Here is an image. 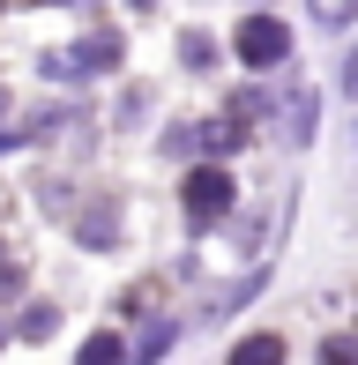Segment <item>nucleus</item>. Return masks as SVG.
<instances>
[{
    "label": "nucleus",
    "mask_w": 358,
    "mask_h": 365,
    "mask_svg": "<svg viewBox=\"0 0 358 365\" xmlns=\"http://www.w3.org/2000/svg\"><path fill=\"white\" fill-rule=\"evenodd\" d=\"M232 365H284V336H247L232 351Z\"/></svg>",
    "instance_id": "nucleus-3"
},
{
    "label": "nucleus",
    "mask_w": 358,
    "mask_h": 365,
    "mask_svg": "<svg viewBox=\"0 0 358 365\" xmlns=\"http://www.w3.org/2000/svg\"><path fill=\"white\" fill-rule=\"evenodd\" d=\"M321 365H358V343H329V351H321Z\"/></svg>",
    "instance_id": "nucleus-6"
},
{
    "label": "nucleus",
    "mask_w": 358,
    "mask_h": 365,
    "mask_svg": "<svg viewBox=\"0 0 358 365\" xmlns=\"http://www.w3.org/2000/svg\"><path fill=\"white\" fill-rule=\"evenodd\" d=\"M314 15H321L329 30H344V23H358V0H314Z\"/></svg>",
    "instance_id": "nucleus-4"
},
{
    "label": "nucleus",
    "mask_w": 358,
    "mask_h": 365,
    "mask_svg": "<svg viewBox=\"0 0 358 365\" xmlns=\"http://www.w3.org/2000/svg\"><path fill=\"white\" fill-rule=\"evenodd\" d=\"M224 209H232V179H224L217 164H202V172H187V217H194V224H217Z\"/></svg>",
    "instance_id": "nucleus-2"
},
{
    "label": "nucleus",
    "mask_w": 358,
    "mask_h": 365,
    "mask_svg": "<svg viewBox=\"0 0 358 365\" xmlns=\"http://www.w3.org/2000/svg\"><path fill=\"white\" fill-rule=\"evenodd\" d=\"M120 358H127V351H120V343H112V336H97L90 351H83V365H120Z\"/></svg>",
    "instance_id": "nucleus-5"
},
{
    "label": "nucleus",
    "mask_w": 358,
    "mask_h": 365,
    "mask_svg": "<svg viewBox=\"0 0 358 365\" xmlns=\"http://www.w3.org/2000/svg\"><path fill=\"white\" fill-rule=\"evenodd\" d=\"M232 45H239V60H247V68H276V60H291V30L276 23V15H247Z\"/></svg>",
    "instance_id": "nucleus-1"
}]
</instances>
